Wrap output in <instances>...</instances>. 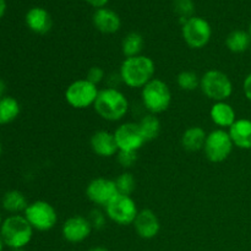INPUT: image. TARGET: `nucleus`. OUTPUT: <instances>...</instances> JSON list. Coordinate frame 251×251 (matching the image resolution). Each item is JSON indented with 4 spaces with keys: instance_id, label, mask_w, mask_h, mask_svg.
Listing matches in <instances>:
<instances>
[{
    "instance_id": "nucleus-23",
    "label": "nucleus",
    "mask_w": 251,
    "mask_h": 251,
    "mask_svg": "<svg viewBox=\"0 0 251 251\" xmlns=\"http://www.w3.org/2000/svg\"><path fill=\"white\" fill-rule=\"evenodd\" d=\"M21 107L16 98L5 96L0 98V125H6L16 120Z\"/></svg>"
},
{
    "instance_id": "nucleus-29",
    "label": "nucleus",
    "mask_w": 251,
    "mask_h": 251,
    "mask_svg": "<svg viewBox=\"0 0 251 251\" xmlns=\"http://www.w3.org/2000/svg\"><path fill=\"white\" fill-rule=\"evenodd\" d=\"M88 221H90L91 226H92L93 229L100 230L105 227L107 225V215L103 211L98 210V208H95V210L91 211L90 216H88Z\"/></svg>"
},
{
    "instance_id": "nucleus-16",
    "label": "nucleus",
    "mask_w": 251,
    "mask_h": 251,
    "mask_svg": "<svg viewBox=\"0 0 251 251\" xmlns=\"http://www.w3.org/2000/svg\"><path fill=\"white\" fill-rule=\"evenodd\" d=\"M91 149L93 153L102 158H110L117 156L119 149L117 146L114 134L107 130H98L91 136Z\"/></svg>"
},
{
    "instance_id": "nucleus-32",
    "label": "nucleus",
    "mask_w": 251,
    "mask_h": 251,
    "mask_svg": "<svg viewBox=\"0 0 251 251\" xmlns=\"http://www.w3.org/2000/svg\"><path fill=\"white\" fill-rule=\"evenodd\" d=\"M243 92H244V96L247 97V100H249L251 102V73L248 74L247 77L244 78V82H243Z\"/></svg>"
},
{
    "instance_id": "nucleus-4",
    "label": "nucleus",
    "mask_w": 251,
    "mask_h": 251,
    "mask_svg": "<svg viewBox=\"0 0 251 251\" xmlns=\"http://www.w3.org/2000/svg\"><path fill=\"white\" fill-rule=\"evenodd\" d=\"M141 100L150 114H161L171 107L172 91L163 80L154 77L141 88Z\"/></svg>"
},
{
    "instance_id": "nucleus-27",
    "label": "nucleus",
    "mask_w": 251,
    "mask_h": 251,
    "mask_svg": "<svg viewBox=\"0 0 251 251\" xmlns=\"http://www.w3.org/2000/svg\"><path fill=\"white\" fill-rule=\"evenodd\" d=\"M114 181L117 185L118 194H122V195L131 196V194L136 189V179L130 172H123Z\"/></svg>"
},
{
    "instance_id": "nucleus-19",
    "label": "nucleus",
    "mask_w": 251,
    "mask_h": 251,
    "mask_svg": "<svg viewBox=\"0 0 251 251\" xmlns=\"http://www.w3.org/2000/svg\"><path fill=\"white\" fill-rule=\"evenodd\" d=\"M233 144L242 150H251V120L247 118L235 120L228 129Z\"/></svg>"
},
{
    "instance_id": "nucleus-24",
    "label": "nucleus",
    "mask_w": 251,
    "mask_h": 251,
    "mask_svg": "<svg viewBox=\"0 0 251 251\" xmlns=\"http://www.w3.org/2000/svg\"><path fill=\"white\" fill-rule=\"evenodd\" d=\"M144 47L145 39L139 32H130L122 41V51L125 58L141 55Z\"/></svg>"
},
{
    "instance_id": "nucleus-36",
    "label": "nucleus",
    "mask_w": 251,
    "mask_h": 251,
    "mask_svg": "<svg viewBox=\"0 0 251 251\" xmlns=\"http://www.w3.org/2000/svg\"><path fill=\"white\" fill-rule=\"evenodd\" d=\"M88 251H109V250L105 249V248H103V247H95V248H91Z\"/></svg>"
},
{
    "instance_id": "nucleus-30",
    "label": "nucleus",
    "mask_w": 251,
    "mask_h": 251,
    "mask_svg": "<svg viewBox=\"0 0 251 251\" xmlns=\"http://www.w3.org/2000/svg\"><path fill=\"white\" fill-rule=\"evenodd\" d=\"M118 163L125 169H129L136 163L137 161V152L134 151H119L117 153Z\"/></svg>"
},
{
    "instance_id": "nucleus-21",
    "label": "nucleus",
    "mask_w": 251,
    "mask_h": 251,
    "mask_svg": "<svg viewBox=\"0 0 251 251\" xmlns=\"http://www.w3.org/2000/svg\"><path fill=\"white\" fill-rule=\"evenodd\" d=\"M1 203L4 210L11 215H20L21 212L24 213L28 206L26 196L19 190H10L5 193V195L2 196Z\"/></svg>"
},
{
    "instance_id": "nucleus-39",
    "label": "nucleus",
    "mask_w": 251,
    "mask_h": 251,
    "mask_svg": "<svg viewBox=\"0 0 251 251\" xmlns=\"http://www.w3.org/2000/svg\"><path fill=\"white\" fill-rule=\"evenodd\" d=\"M248 32H249V34H250V37H251V22H250V25H249V31H248Z\"/></svg>"
},
{
    "instance_id": "nucleus-31",
    "label": "nucleus",
    "mask_w": 251,
    "mask_h": 251,
    "mask_svg": "<svg viewBox=\"0 0 251 251\" xmlns=\"http://www.w3.org/2000/svg\"><path fill=\"white\" fill-rule=\"evenodd\" d=\"M86 78H87L90 82L98 86L100 82H103V80L105 78V71L103 70L100 66H92V68H90V70L87 71Z\"/></svg>"
},
{
    "instance_id": "nucleus-38",
    "label": "nucleus",
    "mask_w": 251,
    "mask_h": 251,
    "mask_svg": "<svg viewBox=\"0 0 251 251\" xmlns=\"http://www.w3.org/2000/svg\"><path fill=\"white\" fill-rule=\"evenodd\" d=\"M2 222H4V220H2V216H1V213H0V227H1Z\"/></svg>"
},
{
    "instance_id": "nucleus-20",
    "label": "nucleus",
    "mask_w": 251,
    "mask_h": 251,
    "mask_svg": "<svg viewBox=\"0 0 251 251\" xmlns=\"http://www.w3.org/2000/svg\"><path fill=\"white\" fill-rule=\"evenodd\" d=\"M207 132L201 126H190L181 135V146L190 152L203 150Z\"/></svg>"
},
{
    "instance_id": "nucleus-13",
    "label": "nucleus",
    "mask_w": 251,
    "mask_h": 251,
    "mask_svg": "<svg viewBox=\"0 0 251 251\" xmlns=\"http://www.w3.org/2000/svg\"><path fill=\"white\" fill-rule=\"evenodd\" d=\"M93 228L87 217L74 215L64 222L61 227V234L66 242L71 244H78L87 239L92 233Z\"/></svg>"
},
{
    "instance_id": "nucleus-26",
    "label": "nucleus",
    "mask_w": 251,
    "mask_h": 251,
    "mask_svg": "<svg viewBox=\"0 0 251 251\" xmlns=\"http://www.w3.org/2000/svg\"><path fill=\"white\" fill-rule=\"evenodd\" d=\"M200 80L201 77L194 71H181L178 76H176V85L180 90L188 91H195L198 88H200Z\"/></svg>"
},
{
    "instance_id": "nucleus-2",
    "label": "nucleus",
    "mask_w": 251,
    "mask_h": 251,
    "mask_svg": "<svg viewBox=\"0 0 251 251\" xmlns=\"http://www.w3.org/2000/svg\"><path fill=\"white\" fill-rule=\"evenodd\" d=\"M130 103L126 96L117 87H105L100 90L93 109L100 118L107 122H120L126 117Z\"/></svg>"
},
{
    "instance_id": "nucleus-40",
    "label": "nucleus",
    "mask_w": 251,
    "mask_h": 251,
    "mask_svg": "<svg viewBox=\"0 0 251 251\" xmlns=\"http://www.w3.org/2000/svg\"><path fill=\"white\" fill-rule=\"evenodd\" d=\"M1 152H2V146L1 144H0V156H1Z\"/></svg>"
},
{
    "instance_id": "nucleus-18",
    "label": "nucleus",
    "mask_w": 251,
    "mask_h": 251,
    "mask_svg": "<svg viewBox=\"0 0 251 251\" xmlns=\"http://www.w3.org/2000/svg\"><path fill=\"white\" fill-rule=\"evenodd\" d=\"M210 118L218 129H229L237 120V113L227 100L213 102L210 109Z\"/></svg>"
},
{
    "instance_id": "nucleus-22",
    "label": "nucleus",
    "mask_w": 251,
    "mask_h": 251,
    "mask_svg": "<svg viewBox=\"0 0 251 251\" xmlns=\"http://www.w3.org/2000/svg\"><path fill=\"white\" fill-rule=\"evenodd\" d=\"M251 46V37L249 32L244 29H234L229 32L226 38V47L232 53L240 54L247 51Z\"/></svg>"
},
{
    "instance_id": "nucleus-37",
    "label": "nucleus",
    "mask_w": 251,
    "mask_h": 251,
    "mask_svg": "<svg viewBox=\"0 0 251 251\" xmlns=\"http://www.w3.org/2000/svg\"><path fill=\"white\" fill-rule=\"evenodd\" d=\"M4 247H5V244H4V240H2L1 235H0V251H2V250H4Z\"/></svg>"
},
{
    "instance_id": "nucleus-7",
    "label": "nucleus",
    "mask_w": 251,
    "mask_h": 251,
    "mask_svg": "<svg viewBox=\"0 0 251 251\" xmlns=\"http://www.w3.org/2000/svg\"><path fill=\"white\" fill-rule=\"evenodd\" d=\"M234 144H233L228 130L215 129L208 132L206 137L203 152L206 158L212 163H222L227 161L232 154Z\"/></svg>"
},
{
    "instance_id": "nucleus-6",
    "label": "nucleus",
    "mask_w": 251,
    "mask_h": 251,
    "mask_svg": "<svg viewBox=\"0 0 251 251\" xmlns=\"http://www.w3.org/2000/svg\"><path fill=\"white\" fill-rule=\"evenodd\" d=\"M98 93V86L87 78H78L66 87L65 100L74 109H87L95 105Z\"/></svg>"
},
{
    "instance_id": "nucleus-33",
    "label": "nucleus",
    "mask_w": 251,
    "mask_h": 251,
    "mask_svg": "<svg viewBox=\"0 0 251 251\" xmlns=\"http://www.w3.org/2000/svg\"><path fill=\"white\" fill-rule=\"evenodd\" d=\"M88 5H91L95 9H100V7H105L109 0H85Z\"/></svg>"
},
{
    "instance_id": "nucleus-14",
    "label": "nucleus",
    "mask_w": 251,
    "mask_h": 251,
    "mask_svg": "<svg viewBox=\"0 0 251 251\" xmlns=\"http://www.w3.org/2000/svg\"><path fill=\"white\" fill-rule=\"evenodd\" d=\"M132 226H134L136 234L146 240L156 238L161 230V222H159L158 216L149 208L139 211V215Z\"/></svg>"
},
{
    "instance_id": "nucleus-3",
    "label": "nucleus",
    "mask_w": 251,
    "mask_h": 251,
    "mask_svg": "<svg viewBox=\"0 0 251 251\" xmlns=\"http://www.w3.org/2000/svg\"><path fill=\"white\" fill-rule=\"evenodd\" d=\"M33 228L24 215H11L6 217L0 227L4 244L12 250L24 249L33 238Z\"/></svg>"
},
{
    "instance_id": "nucleus-8",
    "label": "nucleus",
    "mask_w": 251,
    "mask_h": 251,
    "mask_svg": "<svg viewBox=\"0 0 251 251\" xmlns=\"http://www.w3.org/2000/svg\"><path fill=\"white\" fill-rule=\"evenodd\" d=\"M24 216L32 228L38 232H48L58 223V213L54 206L43 200L28 203Z\"/></svg>"
},
{
    "instance_id": "nucleus-12",
    "label": "nucleus",
    "mask_w": 251,
    "mask_h": 251,
    "mask_svg": "<svg viewBox=\"0 0 251 251\" xmlns=\"http://www.w3.org/2000/svg\"><path fill=\"white\" fill-rule=\"evenodd\" d=\"M117 195L115 181L103 176L92 179L86 188V196L97 207H105Z\"/></svg>"
},
{
    "instance_id": "nucleus-41",
    "label": "nucleus",
    "mask_w": 251,
    "mask_h": 251,
    "mask_svg": "<svg viewBox=\"0 0 251 251\" xmlns=\"http://www.w3.org/2000/svg\"><path fill=\"white\" fill-rule=\"evenodd\" d=\"M14 251H24L22 249H19V250H14Z\"/></svg>"
},
{
    "instance_id": "nucleus-34",
    "label": "nucleus",
    "mask_w": 251,
    "mask_h": 251,
    "mask_svg": "<svg viewBox=\"0 0 251 251\" xmlns=\"http://www.w3.org/2000/svg\"><path fill=\"white\" fill-rule=\"evenodd\" d=\"M6 12V0H0V19Z\"/></svg>"
},
{
    "instance_id": "nucleus-35",
    "label": "nucleus",
    "mask_w": 251,
    "mask_h": 251,
    "mask_svg": "<svg viewBox=\"0 0 251 251\" xmlns=\"http://www.w3.org/2000/svg\"><path fill=\"white\" fill-rule=\"evenodd\" d=\"M5 92H6V83L0 80V98L5 97Z\"/></svg>"
},
{
    "instance_id": "nucleus-15",
    "label": "nucleus",
    "mask_w": 251,
    "mask_h": 251,
    "mask_svg": "<svg viewBox=\"0 0 251 251\" xmlns=\"http://www.w3.org/2000/svg\"><path fill=\"white\" fill-rule=\"evenodd\" d=\"M92 22L95 28L103 34H114L122 27V19L118 12L107 6L95 10Z\"/></svg>"
},
{
    "instance_id": "nucleus-17",
    "label": "nucleus",
    "mask_w": 251,
    "mask_h": 251,
    "mask_svg": "<svg viewBox=\"0 0 251 251\" xmlns=\"http://www.w3.org/2000/svg\"><path fill=\"white\" fill-rule=\"evenodd\" d=\"M25 22L29 31L37 34H47L53 27V19L48 10L41 6H34L26 12Z\"/></svg>"
},
{
    "instance_id": "nucleus-10",
    "label": "nucleus",
    "mask_w": 251,
    "mask_h": 251,
    "mask_svg": "<svg viewBox=\"0 0 251 251\" xmlns=\"http://www.w3.org/2000/svg\"><path fill=\"white\" fill-rule=\"evenodd\" d=\"M104 212L108 220L119 226L134 225L139 208L134 199L129 195L118 194L109 203L104 207Z\"/></svg>"
},
{
    "instance_id": "nucleus-1",
    "label": "nucleus",
    "mask_w": 251,
    "mask_h": 251,
    "mask_svg": "<svg viewBox=\"0 0 251 251\" xmlns=\"http://www.w3.org/2000/svg\"><path fill=\"white\" fill-rule=\"evenodd\" d=\"M156 64L150 56L136 55L125 58L119 69L122 83L129 88H142L154 78Z\"/></svg>"
},
{
    "instance_id": "nucleus-5",
    "label": "nucleus",
    "mask_w": 251,
    "mask_h": 251,
    "mask_svg": "<svg viewBox=\"0 0 251 251\" xmlns=\"http://www.w3.org/2000/svg\"><path fill=\"white\" fill-rule=\"evenodd\" d=\"M200 90L213 102L228 100L233 95V82L229 76L221 70H208L201 76Z\"/></svg>"
},
{
    "instance_id": "nucleus-28",
    "label": "nucleus",
    "mask_w": 251,
    "mask_h": 251,
    "mask_svg": "<svg viewBox=\"0 0 251 251\" xmlns=\"http://www.w3.org/2000/svg\"><path fill=\"white\" fill-rule=\"evenodd\" d=\"M174 11L179 15L181 20V25L188 19L194 16L195 12V4L193 0H174Z\"/></svg>"
},
{
    "instance_id": "nucleus-25",
    "label": "nucleus",
    "mask_w": 251,
    "mask_h": 251,
    "mask_svg": "<svg viewBox=\"0 0 251 251\" xmlns=\"http://www.w3.org/2000/svg\"><path fill=\"white\" fill-rule=\"evenodd\" d=\"M137 124H139L142 136L145 137L146 142L157 139L161 132V122L154 114L149 113L147 115H144Z\"/></svg>"
},
{
    "instance_id": "nucleus-11",
    "label": "nucleus",
    "mask_w": 251,
    "mask_h": 251,
    "mask_svg": "<svg viewBox=\"0 0 251 251\" xmlns=\"http://www.w3.org/2000/svg\"><path fill=\"white\" fill-rule=\"evenodd\" d=\"M113 134H114L119 151L137 152L146 142L137 123H123L114 130Z\"/></svg>"
},
{
    "instance_id": "nucleus-9",
    "label": "nucleus",
    "mask_w": 251,
    "mask_h": 251,
    "mask_svg": "<svg viewBox=\"0 0 251 251\" xmlns=\"http://www.w3.org/2000/svg\"><path fill=\"white\" fill-rule=\"evenodd\" d=\"M181 36L191 49H202L210 43L212 27L206 19L194 15L181 25Z\"/></svg>"
}]
</instances>
